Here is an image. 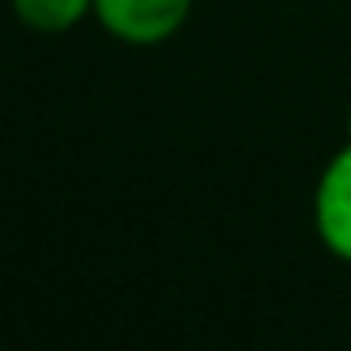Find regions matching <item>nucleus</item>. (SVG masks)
Here are the masks:
<instances>
[{
    "instance_id": "nucleus-3",
    "label": "nucleus",
    "mask_w": 351,
    "mask_h": 351,
    "mask_svg": "<svg viewBox=\"0 0 351 351\" xmlns=\"http://www.w3.org/2000/svg\"><path fill=\"white\" fill-rule=\"evenodd\" d=\"M12 12L31 31L61 34L72 31L84 16H95V0H12Z\"/></svg>"
},
{
    "instance_id": "nucleus-2",
    "label": "nucleus",
    "mask_w": 351,
    "mask_h": 351,
    "mask_svg": "<svg viewBox=\"0 0 351 351\" xmlns=\"http://www.w3.org/2000/svg\"><path fill=\"white\" fill-rule=\"evenodd\" d=\"M313 223L332 257L351 265V144L328 159L313 193Z\"/></svg>"
},
{
    "instance_id": "nucleus-1",
    "label": "nucleus",
    "mask_w": 351,
    "mask_h": 351,
    "mask_svg": "<svg viewBox=\"0 0 351 351\" xmlns=\"http://www.w3.org/2000/svg\"><path fill=\"white\" fill-rule=\"evenodd\" d=\"M193 0H95V19L129 46H159L189 19Z\"/></svg>"
},
{
    "instance_id": "nucleus-4",
    "label": "nucleus",
    "mask_w": 351,
    "mask_h": 351,
    "mask_svg": "<svg viewBox=\"0 0 351 351\" xmlns=\"http://www.w3.org/2000/svg\"><path fill=\"white\" fill-rule=\"evenodd\" d=\"M348 132H351V114H348Z\"/></svg>"
}]
</instances>
